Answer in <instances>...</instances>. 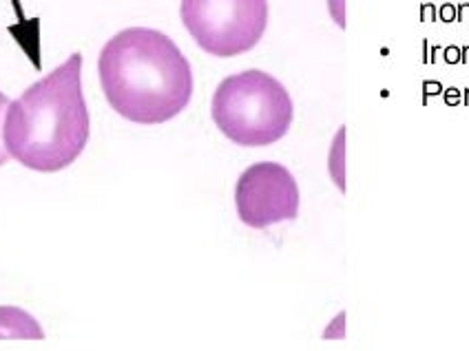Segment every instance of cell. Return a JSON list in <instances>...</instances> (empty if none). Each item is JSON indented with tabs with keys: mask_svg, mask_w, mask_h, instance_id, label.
Masks as SVG:
<instances>
[{
	"mask_svg": "<svg viewBox=\"0 0 469 351\" xmlns=\"http://www.w3.org/2000/svg\"><path fill=\"white\" fill-rule=\"evenodd\" d=\"M100 86L109 106L133 124H166L191 104L193 69L164 31L128 27L98 58Z\"/></svg>",
	"mask_w": 469,
	"mask_h": 351,
	"instance_id": "obj_1",
	"label": "cell"
},
{
	"mask_svg": "<svg viewBox=\"0 0 469 351\" xmlns=\"http://www.w3.org/2000/svg\"><path fill=\"white\" fill-rule=\"evenodd\" d=\"M91 124L82 91V53L11 99L3 122V142L11 159L36 172L69 168L87 148Z\"/></svg>",
	"mask_w": 469,
	"mask_h": 351,
	"instance_id": "obj_2",
	"label": "cell"
},
{
	"mask_svg": "<svg viewBox=\"0 0 469 351\" xmlns=\"http://www.w3.org/2000/svg\"><path fill=\"white\" fill-rule=\"evenodd\" d=\"M210 115L228 142L259 148L288 135L294 120V104L288 88L275 75L248 69L228 75L217 84Z\"/></svg>",
	"mask_w": 469,
	"mask_h": 351,
	"instance_id": "obj_3",
	"label": "cell"
},
{
	"mask_svg": "<svg viewBox=\"0 0 469 351\" xmlns=\"http://www.w3.org/2000/svg\"><path fill=\"white\" fill-rule=\"evenodd\" d=\"M180 16L202 51L234 58L248 53L264 38L268 0H182Z\"/></svg>",
	"mask_w": 469,
	"mask_h": 351,
	"instance_id": "obj_4",
	"label": "cell"
},
{
	"mask_svg": "<svg viewBox=\"0 0 469 351\" xmlns=\"http://www.w3.org/2000/svg\"><path fill=\"white\" fill-rule=\"evenodd\" d=\"M234 208L239 221L253 230H266L281 221L297 219V179L277 161H257L234 183Z\"/></svg>",
	"mask_w": 469,
	"mask_h": 351,
	"instance_id": "obj_5",
	"label": "cell"
},
{
	"mask_svg": "<svg viewBox=\"0 0 469 351\" xmlns=\"http://www.w3.org/2000/svg\"><path fill=\"white\" fill-rule=\"evenodd\" d=\"M44 329L29 311L0 305V340H42Z\"/></svg>",
	"mask_w": 469,
	"mask_h": 351,
	"instance_id": "obj_6",
	"label": "cell"
},
{
	"mask_svg": "<svg viewBox=\"0 0 469 351\" xmlns=\"http://www.w3.org/2000/svg\"><path fill=\"white\" fill-rule=\"evenodd\" d=\"M328 172L334 186L345 192V126L339 128L332 139L330 153H328Z\"/></svg>",
	"mask_w": 469,
	"mask_h": 351,
	"instance_id": "obj_7",
	"label": "cell"
},
{
	"mask_svg": "<svg viewBox=\"0 0 469 351\" xmlns=\"http://www.w3.org/2000/svg\"><path fill=\"white\" fill-rule=\"evenodd\" d=\"M328 11H330V18L337 22V27L345 29L348 20H345V0H328Z\"/></svg>",
	"mask_w": 469,
	"mask_h": 351,
	"instance_id": "obj_8",
	"label": "cell"
},
{
	"mask_svg": "<svg viewBox=\"0 0 469 351\" xmlns=\"http://www.w3.org/2000/svg\"><path fill=\"white\" fill-rule=\"evenodd\" d=\"M11 99L0 91V166H5L9 161V155L5 150V142H3V122H5V113H7V106H9Z\"/></svg>",
	"mask_w": 469,
	"mask_h": 351,
	"instance_id": "obj_9",
	"label": "cell"
},
{
	"mask_svg": "<svg viewBox=\"0 0 469 351\" xmlns=\"http://www.w3.org/2000/svg\"><path fill=\"white\" fill-rule=\"evenodd\" d=\"M323 338H337V340L339 338H345V311H341V314L326 327Z\"/></svg>",
	"mask_w": 469,
	"mask_h": 351,
	"instance_id": "obj_10",
	"label": "cell"
},
{
	"mask_svg": "<svg viewBox=\"0 0 469 351\" xmlns=\"http://www.w3.org/2000/svg\"><path fill=\"white\" fill-rule=\"evenodd\" d=\"M438 18L440 20H445V22H451V20H456V7L454 5H443V7L438 9Z\"/></svg>",
	"mask_w": 469,
	"mask_h": 351,
	"instance_id": "obj_11",
	"label": "cell"
},
{
	"mask_svg": "<svg viewBox=\"0 0 469 351\" xmlns=\"http://www.w3.org/2000/svg\"><path fill=\"white\" fill-rule=\"evenodd\" d=\"M443 53H445V60H447L449 64H456V62H460V49H458V47H454V44L445 49Z\"/></svg>",
	"mask_w": 469,
	"mask_h": 351,
	"instance_id": "obj_12",
	"label": "cell"
},
{
	"mask_svg": "<svg viewBox=\"0 0 469 351\" xmlns=\"http://www.w3.org/2000/svg\"><path fill=\"white\" fill-rule=\"evenodd\" d=\"M445 102L451 104V106H456V104L460 102V91L458 88H447V93H445Z\"/></svg>",
	"mask_w": 469,
	"mask_h": 351,
	"instance_id": "obj_13",
	"label": "cell"
},
{
	"mask_svg": "<svg viewBox=\"0 0 469 351\" xmlns=\"http://www.w3.org/2000/svg\"><path fill=\"white\" fill-rule=\"evenodd\" d=\"M456 20H469V3L456 7Z\"/></svg>",
	"mask_w": 469,
	"mask_h": 351,
	"instance_id": "obj_14",
	"label": "cell"
},
{
	"mask_svg": "<svg viewBox=\"0 0 469 351\" xmlns=\"http://www.w3.org/2000/svg\"><path fill=\"white\" fill-rule=\"evenodd\" d=\"M423 20H436V9H434V5H423Z\"/></svg>",
	"mask_w": 469,
	"mask_h": 351,
	"instance_id": "obj_15",
	"label": "cell"
},
{
	"mask_svg": "<svg viewBox=\"0 0 469 351\" xmlns=\"http://www.w3.org/2000/svg\"><path fill=\"white\" fill-rule=\"evenodd\" d=\"M440 91H443V86L438 82H425V93H440Z\"/></svg>",
	"mask_w": 469,
	"mask_h": 351,
	"instance_id": "obj_16",
	"label": "cell"
},
{
	"mask_svg": "<svg viewBox=\"0 0 469 351\" xmlns=\"http://www.w3.org/2000/svg\"><path fill=\"white\" fill-rule=\"evenodd\" d=\"M460 62H469V47L460 49Z\"/></svg>",
	"mask_w": 469,
	"mask_h": 351,
	"instance_id": "obj_17",
	"label": "cell"
}]
</instances>
